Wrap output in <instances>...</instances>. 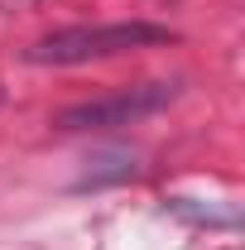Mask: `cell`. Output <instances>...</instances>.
I'll list each match as a JSON object with an SVG mask.
<instances>
[{"mask_svg":"<svg viewBox=\"0 0 245 250\" xmlns=\"http://www.w3.org/2000/svg\"><path fill=\"white\" fill-rule=\"evenodd\" d=\"M183 92V82H140V87H125V92H111L101 101H82V106H67L53 116L58 130H111V125H135L173 106Z\"/></svg>","mask_w":245,"mask_h":250,"instance_id":"cell-2","label":"cell"},{"mask_svg":"<svg viewBox=\"0 0 245 250\" xmlns=\"http://www.w3.org/2000/svg\"><path fill=\"white\" fill-rule=\"evenodd\" d=\"M135 173H140V154H135V149H125V145H106V149L87 154V168H82L77 188H106V183H125V178H135Z\"/></svg>","mask_w":245,"mask_h":250,"instance_id":"cell-3","label":"cell"},{"mask_svg":"<svg viewBox=\"0 0 245 250\" xmlns=\"http://www.w3.org/2000/svg\"><path fill=\"white\" fill-rule=\"evenodd\" d=\"M173 43V34L163 24H144V20H121V24H72V29H53L29 48V62L39 67H77V62H101L121 58V53H140V48H163Z\"/></svg>","mask_w":245,"mask_h":250,"instance_id":"cell-1","label":"cell"}]
</instances>
